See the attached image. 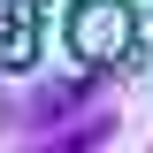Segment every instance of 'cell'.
<instances>
[{
  "label": "cell",
  "instance_id": "obj_2",
  "mask_svg": "<svg viewBox=\"0 0 153 153\" xmlns=\"http://www.w3.org/2000/svg\"><path fill=\"white\" fill-rule=\"evenodd\" d=\"M46 0H0V69H31Z\"/></svg>",
  "mask_w": 153,
  "mask_h": 153
},
{
  "label": "cell",
  "instance_id": "obj_1",
  "mask_svg": "<svg viewBox=\"0 0 153 153\" xmlns=\"http://www.w3.org/2000/svg\"><path fill=\"white\" fill-rule=\"evenodd\" d=\"M69 38H76V54L92 69H123L138 54V16H130V0H76Z\"/></svg>",
  "mask_w": 153,
  "mask_h": 153
},
{
  "label": "cell",
  "instance_id": "obj_3",
  "mask_svg": "<svg viewBox=\"0 0 153 153\" xmlns=\"http://www.w3.org/2000/svg\"><path fill=\"white\" fill-rule=\"evenodd\" d=\"M84 100H92V84H76V76H69V84H46V92L31 100V123H54V115L84 107Z\"/></svg>",
  "mask_w": 153,
  "mask_h": 153
}]
</instances>
